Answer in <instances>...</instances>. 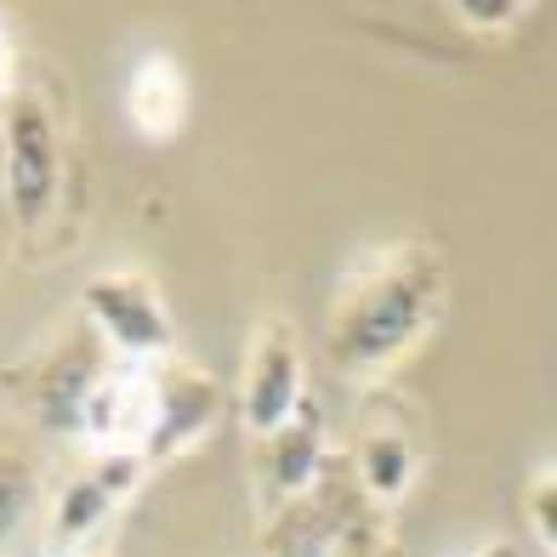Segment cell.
<instances>
[{
	"label": "cell",
	"mask_w": 557,
	"mask_h": 557,
	"mask_svg": "<svg viewBox=\"0 0 557 557\" xmlns=\"http://www.w3.org/2000/svg\"><path fill=\"white\" fill-rule=\"evenodd\" d=\"M438 257L421 245H387L347 268L331 342L336 359L352 370L393 364L438 313Z\"/></svg>",
	"instance_id": "1"
},
{
	"label": "cell",
	"mask_w": 557,
	"mask_h": 557,
	"mask_svg": "<svg viewBox=\"0 0 557 557\" xmlns=\"http://www.w3.org/2000/svg\"><path fill=\"white\" fill-rule=\"evenodd\" d=\"M63 183V143L58 125L46 114V103L35 91H12L7 97V120H0V194L17 222H40L58 199Z\"/></svg>",
	"instance_id": "2"
},
{
	"label": "cell",
	"mask_w": 557,
	"mask_h": 557,
	"mask_svg": "<svg viewBox=\"0 0 557 557\" xmlns=\"http://www.w3.org/2000/svg\"><path fill=\"white\" fill-rule=\"evenodd\" d=\"M74 426L97 455H137L154 438V364H125L114 359L97 370L81 404H74Z\"/></svg>",
	"instance_id": "3"
},
{
	"label": "cell",
	"mask_w": 557,
	"mask_h": 557,
	"mask_svg": "<svg viewBox=\"0 0 557 557\" xmlns=\"http://www.w3.org/2000/svg\"><path fill=\"white\" fill-rule=\"evenodd\" d=\"M86 319L97 324V336L114 347V359L125 364H160L171 359V313L160 290L132 268H109L86 285Z\"/></svg>",
	"instance_id": "4"
},
{
	"label": "cell",
	"mask_w": 557,
	"mask_h": 557,
	"mask_svg": "<svg viewBox=\"0 0 557 557\" xmlns=\"http://www.w3.org/2000/svg\"><path fill=\"white\" fill-rule=\"evenodd\" d=\"M308 398V375H301V342L290 319H262L245 352V382H239V416L250 438H268L273 426L296 416V404Z\"/></svg>",
	"instance_id": "5"
},
{
	"label": "cell",
	"mask_w": 557,
	"mask_h": 557,
	"mask_svg": "<svg viewBox=\"0 0 557 557\" xmlns=\"http://www.w3.org/2000/svg\"><path fill=\"white\" fill-rule=\"evenodd\" d=\"M143 461L137 455H97L91 472L69 478V490L52 506V529H46V557H86V541L109 523V512L137 490Z\"/></svg>",
	"instance_id": "6"
},
{
	"label": "cell",
	"mask_w": 557,
	"mask_h": 557,
	"mask_svg": "<svg viewBox=\"0 0 557 557\" xmlns=\"http://www.w3.org/2000/svg\"><path fill=\"white\" fill-rule=\"evenodd\" d=\"M222 416V387L188 359H160L154 364V438H148L143 461L160 455H183L194 438H206Z\"/></svg>",
	"instance_id": "7"
},
{
	"label": "cell",
	"mask_w": 557,
	"mask_h": 557,
	"mask_svg": "<svg viewBox=\"0 0 557 557\" xmlns=\"http://www.w3.org/2000/svg\"><path fill=\"white\" fill-rule=\"evenodd\" d=\"M262 495H268V512H278V506L301 500L313 484H319V455H324V421L313 410V398L296 404V416L285 426H273V433L262 438Z\"/></svg>",
	"instance_id": "8"
},
{
	"label": "cell",
	"mask_w": 557,
	"mask_h": 557,
	"mask_svg": "<svg viewBox=\"0 0 557 557\" xmlns=\"http://www.w3.org/2000/svg\"><path fill=\"white\" fill-rule=\"evenodd\" d=\"M125 114L148 143H171L188 120V74L171 52H143L125 74Z\"/></svg>",
	"instance_id": "9"
},
{
	"label": "cell",
	"mask_w": 557,
	"mask_h": 557,
	"mask_svg": "<svg viewBox=\"0 0 557 557\" xmlns=\"http://www.w3.org/2000/svg\"><path fill=\"white\" fill-rule=\"evenodd\" d=\"M352 472L370 500H398L416 478V444L398 421H364L352 444Z\"/></svg>",
	"instance_id": "10"
},
{
	"label": "cell",
	"mask_w": 557,
	"mask_h": 557,
	"mask_svg": "<svg viewBox=\"0 0 557 557\" xmlns=\"http://www.w3.org/2000/svg\"><path fill=\"white\" fill-rule=\"evenodd\" d=\"M557 467L552 461H541V472H535V484H529V495H523V506H529V529H535V541H541V552L552 557L557 552Z\"/></svg>",
	"instance_id": "11"
},
{
	"label": "cell",
	"mask_w": 557,
	"mask_h": 557,
	"mask_svg": "<svg viewBox=\"0 0 557 557\" xmlns=\"http://www.w3.org/2000/svg\"><path fill=\"white\" fill-rule=\"evenodd\" d=\"M29 490H35V472L29 461H17V455H0V541L17 529V518L29 512Z\"/></svg>",
	"instance_id": "12"
},
{
	"label": "cell",
	"mask_w": 557,
	"mask_h": 557,
	"mask_svg": "<svg viewBox=\"0 0 557 557\" xmlns=\"http://www.w3.org/2000/svg\"><path fill=\"white\" fill-rule=\"evenodd\" d=\"M23 81H17V40H12V29H7V17H0V103L17 91Z\"/></svg>",
	"instance_id": "13"
},
{
	"label": "cell",
	"mask_w": 557,
	"mask_h": 557,
	"mask_svg": "<svg viewBox=\"0 0 557 557\" xmlns=\"http://www.w3.org/2000/svg\"><path fill=\"white\" fill-rule=\"evenodd\" d=\"M455 12H461L467 23H512L523 7H455Z\"/></svg>",
	"instance_id": "14"
},
{
	"label": "cell",
	"mask_w": 557,
	"mask_h": 557,
	"mask_svg": "<svg viewBox=\"0 0 557 557\" xmlns=\"http://www.w3.org/2000/svg\"><path fill=\"white\" fill-rule=\"evenodd\" d=\"M472 557H518V546L512 541H490L484 552H472Z\"/></svg>",
	"instance_id": "15"
},
{
	"label": "cell",
	"mask_w": 557,
	"mask_h": 557,
	"mask_svg": "<svg viewBox=\"0 0 557 557\" xmlns=\"http://www.w3.org/2000/svg\"><path fill=\"white\" fill-rule=\"evenodd\" d=\"M370 557H387V552H370Z\"/></svg>",
	"instance_id": "16"
}]
</instances>
